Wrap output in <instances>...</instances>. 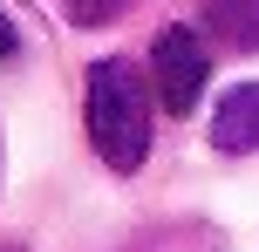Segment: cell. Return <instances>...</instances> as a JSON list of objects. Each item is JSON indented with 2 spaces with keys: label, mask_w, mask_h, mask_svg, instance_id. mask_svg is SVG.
Wrapping results in <instances>:
<instances>
[{
  "label": "cell",
  "mask_w": 259,
  "mask_h": 252,
  "mask_svg": "<svg viewBox=\"0 0 259 252\" xmlns=\"http://www.w3.org/2000/svg\"><path fill=\"white\" fill-rule=\"evenodd\" d=\"M0 252H21V245H0Z\"/></svg>",
  "instance_id": "8"
},
{
  "label": "cell",
  "mask_w": 259,
  "mask_h": 252,
  "mask_svg": "<svg viewBox=\"0 0 259 252\" xmlns=\"http://www.w3.org/2000/svg\"><path fill=\"white\" fill-rule=\"evenodd\" d=\"M62 7H68V21H75V27H109L130 0H62Z\"/></svg>",
  "instance_id": "6"
},
{
  "label": "cell",
  "mask_w": 259,
  "mask_h": 252,
  "mask_svg": "<svg viewBox=\"0 0 259 252\" xmlns=\"http://www.w3.org/2000/svg\"><path fill=\"white\" fill-rule=\"evenodd\" d=\"M211 143H219L225 157H252V150H259V82L225 89L219 116H211Z\"/></svg>",
  "instance_id": "4"
},
{
  "label": "cell",
  "mask_w": 259,
  "mask_h": 252,
  "mask_svg": "<svg viewBox=\"0 0 259 252\" xmlns=\"http://www.w3.org/2000/svg\"><path fill=\"white\" fill-rule=\"evenodd\" d=\"M123 252H232V239L211 218H157V225L130 232Z\"/></svg>",
  "instance_id": "3"
},
{
  "label": "cell",
  "mask_w": 259,
  "mask_h": 252,
  "mask_svg": "<svg viewBox=\"0 0 259 252\" xmlns=\"http://www.w3.org/2000/svg\"><path fill=\"white\" fill-rule=\"evenodd\" d=\"M14 55H21V27L0 14V62H14Z\"/></svg>",
  "instance_id": "7"
},
{
  "label": "cell",
  "mask_w": 259,
  "mask_h": 252,
  "mask_svg": "<svg viewBox=\"0 0 259 252\" xmlns=\"http://www.w3.org/2000/svg\"><path fill=\"white\" fill-rule=\"evenodd\" d=\"M150 116H157V95H150V75L130 68L123 55H103L89 62V143L109 171H143L150 157Z\"/></svg>",
  "instance_id": "1"
},
{
  "label": "cell",
  "mask_w": 259,
  "mask_h": 252,
  "mask_svg": "<svg viewBox=\"0 0 259 252\" xmlns=\"http://www.w3.org/2000/svg\"><path fill=\"white\" fill-rule=\"evenodd\" d=\"M205 34H219L239 55H259V0H211L205 7Z\"/></svg>",
  "instance_id": "5"
},
{
  "label": "cell",
  "mask_w": 259,
  "mask_h": 252,
  "mask_svg": "<svg viewBox=\"0 0 259 252\" xmlns=\"http://www.w3.org/2000/svg\"><path fill=\"white\" fill-rule=\"evenodd\" d=\"M211 89V48L198 27H164L150 48V95L157 109H170V116H191L198 103H205Z\"/></svg>",
  "instance_id": "2"
}]
</instances>
